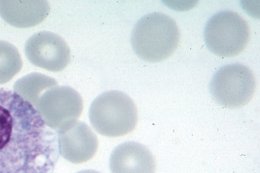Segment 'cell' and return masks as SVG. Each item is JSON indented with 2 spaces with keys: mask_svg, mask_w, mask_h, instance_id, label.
Returning a JSON list of instances; mask_svg holds the SVG:
<instances>
[{
  "mask_svg": "<svg viewBox=\"0 0 260 173\" xmlns=\"http://www.w3.org/2000/svg\"><path fill=\"white\" fill-rule=\"evenodd\" d=\"M250 36L247 22L230 10L219 12L210 17L204 30L207 48L222 57L237 56L247 47Z\"/></svg>",
  "mask_w": 260,
  "mask_h": 173,
  "instance_id": "277c9868",
  "label": "cell"
},
{
  "mask_svg": "<svg viewBox=\"0 0 260 173\" xmlns=\"http://www.w3.org/2000/svg\"><path fill=\"white\" fill-rule=\"evenodd\" d=\"M109 168L111 173H155L156 163L146 147L129 141L113 149L110 157Z\"/></svg>",
  "mask_w": 260,
  "mask_h": 173,
  "instance_id": "9c48e42d",
  "label": "cell"
},
{
  "mask_svg": "<svg viewBox=\"0 0 260 173\" xmlns=\"http://www.w3.org/2000/svg\"><path fill=\"white\" fill-rule=\"evenodd\" d=\"M58 134L20 94L0 88V173H52Z\"/></svg>",
  "mask_w": 260,
  "mask_h": 173,
  "instance_id": "6da1fadb",
  "label": "cell"
},
{
  "mask_svg": "<svg viewBox=\"0 0 260 173\" xmlns=\"http://www.w3.org/2000/svg\"><path fill=\"white\" fill-rule=\"evenodd\" d=\"M180 33L175 21L161 12L146 14L135 24L131 36L132 48L141 59L156 62L169 57L176 50Z\"/></svg>",
  "mask_w": 260,
  "mask_h": 173,
  "instance_id": "7a4b0ae2",
  "label": "cell"
},
{
  "mask_svg": "<svg viewBox=\"0 0 260 173\" xmlns=\"http://www.w3.org/2000/svg\"><path fill=\"white\" fill-rule=\"evenodd\" d=\"M24 53L33 65L54 72L63 70L71 58L67 42L59 35L49 31L32 35L25 44Z\"/></svg>",
  "mask_w": 260,
  "mask_h": 173,
  "instance_id": "52a82bcc",
  "label": "cell"
},
{
  "mask_svg": "<svg viewBox=\"0 0 260 173\" xmlns=\"http://www.w3.org/2000/svg\"><path fill=\"white\" fill-rule=\"evenodd\" d=\"M49 3L44 0H0V16L9 24L19 28L36 26L48 15Z\"/></svg>",
  "mask_w": 260,
  "mask_h": 173,
  "instance_id": "30bf717a",
  "label": "cell"
},
{
  "mask_svg": "<svg viewBox=\"0 0 260 173\" xmlns=\"http://www.w3.org/2000/svg\"><path fill=\"white\" fill-rule=\"evenodd\" d=\"M89 119L99 133L110 137L125 135L137 124L138 111L132 98L118 90H110L98 96L91 102Z\"/></svg>",
  "mask_w": 260,
  "mask_h": 173,
  "instance_id": "3957f363",
  "label": "cell"
},
{
  "mask_svg": "<svg viewBox=\"0 0 260 173\" xmlns=\"http://www.w3.org/2000/svg\"><path fill=\"white\" fill-rule=\"evenodd\" d=\"M76 173H101V172H100L98 171L95 170L86 169V170H81Z\"/></svg>",
  "mask_w": 260,
  "mask_h": 173,
  "instance_id": "7c38bea8",
  "label": "cell"
},
{
  "mask_svg": "<svg viewBox=\"0 0 260 173\" xmlns=\"http://www.w3.org/2000/svg\"><path fill=\"white\" fill-rule=\"evenodd\" d=\"M256 79L252 70L245 65L226 64L213 75L209 91L213 100L220 106L231 109L242 107L253 97Z\"/></svg>",
  "mask_w": 260,
  "mask_h": 173,
  "instance_id": "5b68a950",
  "label": "cell"
},
{
  "mask_svg": "<svg viewBox=\"0 0 260 173\" xmlns=\"http://www.w3.org/2000/svg\"><path fill=\"white\" fill-rule=\"evenodd\" d=\"M22 63L16 47L0 40V84L8 82L16 75L21 70Z\"/></svg>",
  "mask_w": 260,
  "mask_h": 173,
  "instance_id": "8fae6325",
  "label": "cell"
},
{
  "mask_svg": "<svg viewBox=\"0 0 260 173\" xmlns=\"http://www.w3.org/2000/svg\"><path fill=\"white\" fill-rule=\"evenodd\" d=\"M83 107L80 94L68 86L55 87L46 92L36 108L47 123L58 131L77 120Z\"/></svg>",
  "mask_w": 260,
  "mask_h": 173,
  "instance_id": "8992f818",
  "label": "cell"
},
{
  "mask_svg": "<svg viewBox=\"0 0 260 173\" xmlns=\"http://www.w3.org/2000/svg\"><path fill=\"white\" fill-rule=\"evenodd\" d=\"M59 154L68 161L80 164L90 160L99 147L96 135L78 120L57 131Z\"/></svg>",
  "mask_w": 260,
  "mask_h": 173,
  "instance_id": "ba28073f",
  "label": "cell"
}]
</instances>
